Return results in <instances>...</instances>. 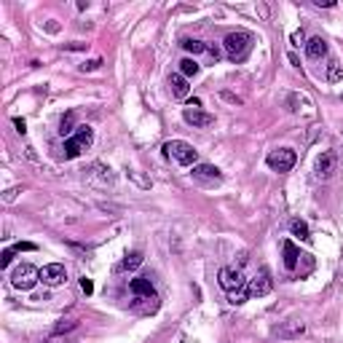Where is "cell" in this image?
<instances>
[{"label": "cell", "mask_w": 343, "mask_h": 343, "mask_svg": "<svg viewBox=\"0 0 343 343\" xmlns=\"http://www.w3.org/2000/svg\"><path fill=\"white\" fill-rule=\"evenodd\" d=\"M266 161L274 172H290L295 167V161H298V156H295V150H290V148H279V150L271 153Z\"/></svg>", "instance_id": "277c9868"}, {"label": "cell", "mask_w": 343, "mask_h": 343, "mask_svg": "<svg viewBox=\"0 0 343 343\" xmlns=\"http://www.w3.org/2000/svg\"><path fill=\"white\" fill-rule=\"evenodd\" d=\"M14 126H16V132H19V134H25V132H27V124L22 121V118H16V121H14Z\"/></svg>", "instance_id": "f546056e"}, {"label": "cell", "mask_w": 343, "mask_h": 343, "mask_svg": "<svg viewBox=\"0 0 343 343\" xmlns=\"http://www.w3.org/2000/svg\"><path fill=\"white\" fill-rule=\"evenodd\" d=\"M80 290H84L86 295H91V292H94V285H91V279H86V276L80 279Z\"/></svg>", "instance_id": "4316f807"}, {"label": "cell", "mask_w": 343, "mask_h": 343, "mask_svg": "<svg viewBox=\"0 0 343 343\" xmlns=\"http://www.w3.org/2000/svg\"><path fill=\"white\" fill-rule=\"evenodd\" d=\"M129 290H132L134 295H143V298H156V290H153L150 279H145V276L132 279V281H129Z\"/></svg>", "instance_id": "7c38bea8"}, {"label": "cell", "mask_w": 343, "mask_h": 343, "mask_svg": "<svg viewBox=\"0 0 343 343\" xmlns=\"http://www.w3.org/2000/svg\"><path fill=\"white\" fill-rule=\"evenodd\" d=\"M271 287H274V281H271V274H268V268H260V274L255 279H250V285H247V295L250 298H263V295L271 292Z\"/></svg>", "instance_id": "5b68a950"}, {"label": "cell", "mask_w": 343, "mask_h": 343, "mask_svg": "<svg viewBox=\"0 0 343 343\" xmlns=\"http://www.w3.org/2000/svg\"><path fill=\"white\" fill-rule=\"evenodd\" d=\"M198 62H196V59H183V62H180V75H185V78H191V75H196L198 73Z\"/></svg>", "instance_id": "603a6c76"}, {"label": "cell", "mask_w": 343, "mask_h": 343, "mask_svg": "<svg viewBox=\"0 0 343 343\" xmlns=\"http://www.w3.org/2000/svg\"><path fill=\"white\" fill-rule=\"evenodd\" d=\"M223 99H228V102H236V105H239V102H241L239 97H233V94H228V91H226V94H223Z\"/></svg>", "instance_id": "1f68e13d"}, {"label": "cell", "mask_w": 343, "mask_h": 343, "mask_svg": "<svg viewBox=\"0 0 343 343\" xmlns=\"http://www.w3.org/2000/svg\"><path fill=\"white\" fill-rule=\"evenodd\" d=\"M38 281H41V271L32 263H22V266L14 268V274H11V285L16 290H32Z\"/></svg>", "instance_id": "7a4b0ae2"}, {"label": "cell", "mask_w": 343, "mask_h": 343, "mask_svg": "<svg viewBox=\"0 0 343 343\" xmlns=\"http://www.w3.org/2000/svg\"><path fill=\"white\" fill-rule=\"evenodd\" d=\"M303 330H306L303 322H287L285 327H279V338H298L303 335Z\"/></svg>", "instance_id": "9a60e30c"}, {"label": "cell", "mask_w": 343, "mask_h": 343, "mask_svg": "<svg viewBox=\"0 0 343 343\" xmlns=\"http://www.w3.org/2000/svg\"><path fill=\"white\" fill-rule=\"evenodd\" d=\"M169 91H172L174 99H185L188 91H191V86H188V78L180 75V73H172L169 75Z\"/></svg>", "instance_id": "30bf717a"}, {"label": "cell", "mask_w": 343, "mask_h": 343, "mask_svg": "<svg viewBox=\"0 0 343 343\" xmlns=\"http://www.w3.org/2000/svg\"><path fill=\"white\" fill-rule=\"evenodd\" d=\"M316 6H325V8H333L335 3H333V0H316Z\"/></svg>", "instance_id": "d6a6232c"}, {"label": "cell", "mask_w": 343, "mask_h": 343, "mask_svg": "<svg viewBox=\"0 0 343 343\" xmlns=\"http://www.w3.org/2000/svg\"><path fill=\"white\" fill-rule=\"evenodd\" d=\"M164 150H167V156H172L177 164H183V167H196L198 153L193 150V145L183 143V139H172V143L164 145Z\"/></svg>", "instance_id": "3957f363"}, {"label": "cell", "mask_w": 343, "mask_h": 343, "mask_svg": "<svg viewBox=\"0 0 343 343\" xmlns=\"http://www.w3.org/2000/svg\"><path fill=\"white\" fill-rule=\"evenodd\" d=\"M292 43H295V46L306 43V35H303V32H292Z\"/></svg>", "instance_id": "4dcf8cb0"}, {"label": "cell", "mask_w": 343, "mask_h": 343, "mask_svg": "<svg viewBox=\"0 0 343 343\" xmlns=\"http://www.w3.org/2000/svg\"><path fill=\"white\" fill-rule=\"evenodd\" d=\"M65 279H67V271H65L62 263H49V266L41 268V281H43V285H49V287L65 285Z\"/></svg>", "instance_id": "52a82bcc"}, {"label": "cell", "mask_w": 343, "mask_h": 343, "mask_svg": "<svg viewBox=\"0 0 343 343\" xmlns=\"http://www.w3.org/2000/svg\"><path fill=\"white\" fill-rule=\"evenodd\" d=\"M281 250H285V268L292 271L295 266H298V257H300L298 247H295L292 241H285V244H281Z\"/></svg>", "instance_id": "5bb4252c"}, {"label": "cell", "mask_w": 343, "mask_h": 343, "mask_svg": "<svg viewBox=\"0 0 343 343\" xmlns=\"http://www.w3.org/2000/svg\"><path fill=\"white\" fill-rule=\"evenodd\" d=\"M75 129H78V126H75V113H65L62 121H59V134L67 137V134H73Z\"/></svg>", "instance_id": "ac0fdd59"}, {"label": "cell", "mask_w": 343, "mask_h": 343, "mask_svg": "<svg viewBox=\"0 0 343 343\" xmlns=\"http://www.w3.org/2000/svg\"><path fill=\"white\" fill-rule=\"evenodd\" d=\"M223 49H226V56L233 59V62H241L247 56V51L252 49V35L250 32H231L226 41H223Z\"/></svg>", "instance_id": "6da1fadb"}, {"label": "cell", "mask_w": 343, "mask_h": 343, "mask_svg": "<svg viewBox=\"0 0 343 343\" xmlns=\"http://www.w3.org/2000/svg\"><path fill=\"white\" fill-rule=\"evenodd\" d=\"M217 281H220V287L226 290V292H239V290L244 287V276H241V271H239V268H231V266L220 268Z\"/></svg>", "instance_id": "8992f818"}, {"label": "cell", "mask_w": 343, "mask_h": 343, "mask_svg": "<svg viewBox=\"0 0 343 343\" xmlns=\"http://www.w3.org/2000/svg\"><path fill=\"white\" fill-rule=\"evenodd\" d=\"M340 78H343L340 62H338V59H330V65H327V80H330V84H338Z\"/></svg>", "instance_id": "ffe728a7"}, {"label": "cell", "mask_w": 343, "mask_h": 343, "mask_svg": "<svg viewBox=\"0 0 343 343\" xmlns=\"http://www.w3.org/2000/svg\"><path fill=\"white\" fill-rule=\"evenodd\" d=\"M183 49L188 51V54H201V51H207V43H201V41H196V38H185L183 41Z\"/></svg>", "instance_id": "7402d4cb"}, {"label": "cell", "mask_w": 343, "mask_h": 343, "mask_svg": "<svg viewBox=\"0 0 343 343\" xmlns=\"http://www.w3.org/2000/svg\"><path fill=\"white\" fill-rule=\"evenodd\" d=\"M207 54H209V56H212V59H215V62H217V59H220V54H223V51L217 49V46H215V43H212V46H207Z\"/></svg>", "instance_id": "83f0119b"}, {"label": "cell", "mask_w": 343, "mask_h": 343, "mask_svg": "<svg viewBox=\"0 0 343 343\" xmlns=\"http://www.w3.org/2000/svg\"><path fill=\"white\" fill-rule=\"evenodd\" d=\"M102 65V59H91V62H86L84 67H80V70H84V73H86V70H97Z\"/></svg>", "instance_id": "f1b7e54d"}, {"label": "cell", "mask_w": 343, "mask_h": 343, "mask_svg": "<svg viewBox=\"0 0 343 343\" xmlns=\"http://www.w3.org/2000/svg\"><path fill=\"white\" fill-rule=\"evenodd\" d=\"M335 169H338V156L333 150H325L322 156L316 158V177L319 180H330V177L335 174Z\"/></svg>", "instance_id": "ba28073f"}, {"label": "cell", "mask_w": 343, "mask_h": 343, "mask_svg": "<svg viewBox=\"0 0 343 343\" xmlns=\"http://www.w3.org/2000/svg\"><path fill=\"white\" fill-rule=\"evenodd\" d=\"M143 263H145L143 252H129V255L124 257V263H121V271H137Z\"/></svg>", "instance_id": "2e32d148"}, {"label": "cell", "mask_w": 343, "mask_h": 343, "mask_svg": "<svg viewBox=\"0 0 343 343\" xmlns=\"http://www.w3.org/2000/svg\"><path fill=\"white\" fill-rule=\"evenodd\" d=\"M14 252H16V250H6L3 255H0V266L8 268V266H11V260H14Z\"/></svg>", "instance_id": "cb8c5ba5"}, {"label": "cell", "mask_w": 343, "mask_h": 343, "mask_svg": "<svg viewBox=\"0 0 343 343\" xmlns=\"http://www.w3.org/2000/svg\"><path fill=\"white\" fill-rule=\"evenodd\" d=\"M306 54H309V59H322L327 56V41L325 38H309L306 41Z\"/></svg>", "instance_id": "8fae6325"}, {"label": "cell", "mask_w": 343, "mask_h": 343, "mask_svg": "<svg viewBox=\"0 0 343 343\" xmlns=\"http://www.w3.org/2000/svg\"><path fill=\"white\" fill-rule=\"evenodd\" d=\"M75 139L80 143V148L86 150V148L94 143V129H91V126H78V129H75Z\"/></svg>", "instance_id": "e0dca14e"}, {"label": "cell", "mask_w": 343, "mask_h": 343, "mask_svg": "<svg viewBox=\"0 0 343 343\" xmlns=\"http://www.w3.org/2000/svg\"><path fill=\"white\" fill-rule=\"evenodd\" d=\"M193 177L196 180H220V169L212 167V164H196L193 167Z\"/></svg>", "instance_id": "4fadbf2b"}, {"label": "cell", "mask_w": 343, "mask_h": 343, "mask_svg": "<svg viewBox=\"0 0 343 343\" xmlns=\"http://www.w3.org/2000/svg\"><path fill=\"white\" fill-rule=\"evenodd\" d=\"M183 118H185V124H191V126H196V129H207V126L215 124V115H212V113H204V110H196V108H185Z\"/></svg>", "instance_id": "9c48e42d"}, {"label": "cell", "mask_w": 343, "mask_h": 343, "mask_svg": "<svg viewBox=\"0 0 343 343\" xmlns=\"http://www.w3.org/2000/svg\"><path fill=\"white\" fill-rule=\"evenodd\" d=\"M14 250H16V252H32V250H35V244H30V241H19Z\"/></svg>", "instance_id": "484cf974"}, {"label": "cell", "mask_w": 343, "mask_h": 343, "mask_svg": "<svg viewBox=\"0 0 343 343\" xmlns=\"http://www.w3.org/2000/svg\"><path fill=\"white\" fill-rule=\"evenodd\" d=\"M290 231H292V236H298L300 241H309V239H311L309 226H306L303 220H292V223H290Z\"/></svg>", "instance_id": "d6986e66"}, {"label": "cell", "mask_w": 343, "mask_h": 343, "mask_svg": "<svg viewBox=\"0 0 343 343\" xmlns=\"http://www.w3.org/2000/svg\"><path fill=\"white\" fill-rule=\"evenodd\" d=\"M80 150H84V148H80V143H78L75 137L65 139V158H78V156H80Z\"/></svg>", "instance_id": "44dd1931"}, {"label": "cell", "mask_w": 343, "mask_h": 343, "mask_svg": "<svg viewBox=\"0 0 343 343\" xmlns=\"http://www.w3.org/2000/svg\"><path fill=\"white\" fill-rule=\"evenodd\" d=\"M75 327H78V322H62V325H56L54 333L59 335V333H67V330H75Z\"/></svg>", "instance_id": "d4e9b609"}]
</instances>
